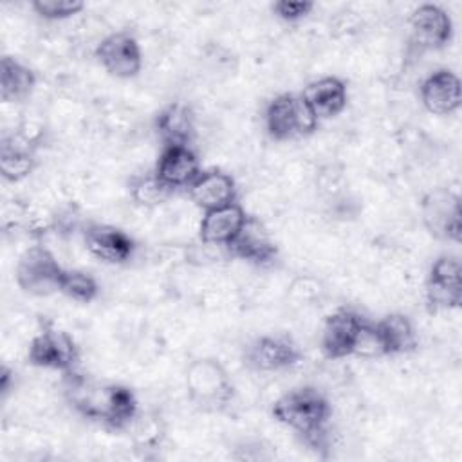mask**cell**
I'll return each instance as SVG.
<instances>
[{
	"label": "cell",
	"mask_w": 462,
	"mask_h": 462,
	"mask_svg": "<svg viewBox=\"0 0 462 462\" xmlns=\"http://www.w3.org/2000/svg\"><path fill=\"white\" fill-rule=\"evenodd\" d=\"M410 38L422 51H437L453 36L451 16L437 4H420L408 18Z\"/></svg>",
	"instance_id": "30bf717a"
},
{
	"label": "cell",
	"mask_w": 462,
	"mask_h": 462,
	"mask_svg": "<svg viewBox=\"0 0 462 462\" xmlns=\"http://www.w3.org/2000/svg\"><path fill=\"white\" fill-rule=\"evenodd\" d=\"M36 87V72L23 61L4 56L0 61V97L5 103L22 101Z\"/></svg>",
	"instance_id": "44dd1931"
},
{
	"label": "cell",
	"mask_w": 462,
	"mask_h": 462,
	"mask_svg": "<svg viewBox=\"0 0 462 462\" xmlns=\"http://www.w3.org/2000/svg\"><path fill=\"white\" fill-rule=\"evenodd\" d=\"M352 356H357L363 359H374V357L386 356V350H384V345H383V339L379 336L375 323L363 321V325L356 336Z\"/></svg>",
	"instance_id": "4316f807"
},
{
	"label": "cell",
	"mask_w": 462,
	"mask_h": 462,
	"mask_svg": "<svg viewBox=\"0 0 462 462\" xmlns=\"http://www.w3.org/2000/svg\"><path fill=\"white\" fill-rule=\"evenodd\" d=\"M134 426V440L139 448H157L162 440V424L157 417L152 415H143V417H135L134 422L130 424Z\"/></svg>",
	"instance_id": "83f0119b"
},
{
	"label": "cell",
	"mask_w": 462,
	"mask_h": 462,
	"mask_svg": "<svg viewBox=\"0 0 462 462\" xmlns=\"http://www.w3.org/2000/svg\"><path fill=\"white\" fill-rule=\"evenodd\" d=\"M65 267L43 244L29 245L16 262L14 278L23 292L32 296H49L60 292Z\"/></svg>",
	"instance_id": "5b68a950"
},
{
	"label": "cell",
	"mask_w": 462,
	"mask_h": 462,
	"mask_svg": "<svg viewBox=\"0 0 462 462\" xmlns=\"http://www.w3.org/2000/svg\"><path fill=\"white\" fill-rule=\"evenodd\" d=\"M273 417L298 433L312 448L328 446V420L332 406L328 399L312 386L285 392L273 402Z\"/></svg>",
	"instance_id": "7a4b0ae2"
},
{
	"label": "cell",
	"mask_w": 462,
	"mask_h": 462,
	"mask_svg": "<svg viewBox=\"0 0 462 462\" xmlns=\"http://www.w3.org/2000/svg\"><path fill=\"white\" fill-rule=\"evenodd\" d=\"M263 123L271 139L289 141L314 134L319 119L312 114L300 94L285 92L269 101Z\"/></svg>",
	"instance_id": "277c9868"
},
{
	"label": "cell",
	"mask_w": 462,
	"mask_h": 462,
	"mask_svg": "<svg viewBox=\"0 0 462 462\" xmlns=\"http://www.w3.org/2000/svg\"><path fill=\"white\" fill-rule=\"evenodd\" d=\"M189 200L202 211L236 202V182L222 170L202 171L188 188Z\"/></svg>",
	"instance_id": "e0dca14e"
},
{
	"label": "cell",
	"mask_w": 462,
	"mask_h": 462,
	"mask_svg": "<svg viewBox=\"0 0 462 462\" xmlns=\"http://www.w3.org/2000/svg\"><path fill=\"white\" fill-rule=\"evenodd\" d=\"M128 193L137 206L144 209H153V208H159L162 202H166V199L173 191L166 188L153 171H146V173H137L130 179Z\"/></svg>",
	"instance_id": "cb8c5ba5"
},
{
	"label": "cell",
	"mask_w": 462,
	"mask_h": 462,
	"mask_svg": "<svg viewBox=\"0 0 462 462\" xmlns=\"http://www.w3.org/2000/svg\"><path fill=\"white\" fill-rule=\"evenodd\" d=\"M155 130L162 141V146H191L195 139V116L188 105L179 101L170 103L157 114Z\"/></svg>",
	"instance_id": "ffe728a7"
},
{
	"label": "cell",
	"mask_w": 462,
	"mask_h": 462,
	"mask_svg": "<svg viewBox=\"0 0 462 462\" xmlns=\"http://www.w3.org/2000/svg\"><path fill=\"white\" fill-rule=\"evenodd\" d=\"M383 339L386 356H401L413 352L417 346V332L411 319L401 312H392L375 321Z\"/></svg>",
	"instance_id": "7402d4cb"
},
{
	"label": "cell",
	"mask_w": 462,
	"mask_h": 462,
	"mask_svg": "<svg viewBox=\"0 0 462 462\" xmlns=\"http://www.w3.org/2000/svg\"><path fill=\"white\" fill-rule=\"evenodd\" d=\"M363 318L352 309H337L325 318L319 345L328 359H343L352 356L356 336L363 325Z\"/></svg>",
	"instance_id": "4fadbf2b"
},
{
	"label": "cell",
	"mask_w": 462,
	"mask_h": 462,
	"mask_svg": "<svg viewBox=\"0 0 462 462\" xmlns=\"http://www.w3.org/2000/svg\"><path fill=\"white\" fill-rule=\"evenodd\" d=\"M153 173L166 188L175 191L182 188L188 189L202 170L199 155L191 146L166 144L159 153Z\"/></svg>",
	"instance_id": "8fae6325"
},
{
	"label": "cell",
	"mask_w": 462,
	"mask_h": 462,
	"mask_svg": "<svg viewBox=\"0 0 462 462\" xmlns=\"http://www.w3.org/2000/svg\"><path fill=\"white\" fill-rule=\"evenodd\" d=\"M247 217L249 215L238 202L204 211L199 224V238L208 245L227 247L242 231Z\"/></svg>",
	"instance_id": "9a60e30c"
},
{
	"label": "cell",
	"mask_w": 462,
	"mask_h": 462,
	"mask_svg": "<svg viewBox=\"0 0 462 462\" xmlns=\"http://www.w3.org/2000/svg\"><path fill=\"white\" fill-rule=\"evenodd\" d=\"M424 222L431 233L451 242H460V202L458 197L444 191L433 193L424 206Z\"/></svg>",
	"instance_id": "d6986e66"
},
{
	"label": "cell",
	"mask_w": 462,
	"mask_h": 462,
	"mask_svg": "<svg viewBox=\"0 0 462 462\" xmlns=\"http://www.w3.org/2000/svg\"><path fill=\"white\" fill-rule=\"evenodd\" d=\"M83 245L90 256L103 263L123 265L135 254V240L110 224H88L81 231Z\"/></svg>",
	"instance_id": "9c48e42d"
},
{
	"label": "cell",
	"mask_w": 462,
	"mask_h": 462,
	"mask_svg": "<svg viewBox=\"0 0 462 462\" xmlns=\"http://www.w3.org/2000/svg\"><path fill=\"white\" fill-rule=\"evenodd\" d=\"M65 397L83 417L112 430L130 428L139 415L135 393L117 383H97L78 372L65 374Z\"/></svg>",
	"instance_id": "6da1fadb"
},
{
	"label": "cell",
	"mask_w": 462,
	"mask_h": 462,
	"mask_svg": "<svg viewBox=\"0 0 462 462\" xmlns=\"http://www.w3.org/2000/svg\"><path fill=\"white\" fill-rule=\"evenodd\" d=\"M226 249L231 256L245 260L258 267L271 265L278 256L274 242L256 217H247L242 231Z\"/></svg>",
	"instance_id": "2e32d148"
},
{
	"label": "cell",
	"mask_w": 462,
	"mask_h": 462,
	"mask_svg": "<svg viewBox=\"0 0 462 462\" xmlns=\"http://www.w3.org/2000/svg\"><path fill=\"white\" fill-rule=\"evenodd\" d=\"M96 60L114 78L130 79L143 69V49L137 38L126 31H116L103 36L96 49Z\"/></svg>",
	"instance_id": "52a82bcc"
},
{
	"label": "cell",
	"mask_w": 462,
	"mask_h": 462,
	"mask_svg": "<svg viewBox=\"0 0 462 462\" xmlns=\"http://www.w3.org/2000/svg\"><path fill=\"white\" fill-rule=\"evenodd\" d=\"M321 294V285L314 278H296L289 287V298L298 305H309Z\"/></svg>",
	"instance_id": "f546056e"
},
{
	"label": "cell",
	"mask_w": 462,
	"mask_h": 462,
	"mask_svg": "<svg viewBox=\"0 0 462 462\" xmlns=\"http://www.w3.org/2000/svg\"><path fill=\"white\" fill-rule=\"evenodd\" d=\"M314 9V2L310 0H278L273 4V13L289 23H296L307 18Z\"/></svg>",
	"instance_id": "f1b7e54d"
},
{
	"label": "cell",
	"mask_w": 462,
	"mask_h": 462,
	"mask_svg": "<svg viewBox=\"0 0 462 462\" xmlns=\"http://www.w3.org/2000/svg\"><path fill=\"white\" fill-rule=\"evenodd\" d=\"M422 106L433 116H451L460 108V79L449 69L428 74L420 83Z\"/></svg>",
	"instance_id": "5bb4252c"
},
{
	"label": "cell",
	"mask_w": 462,
	"mask_h": 462,
	"mask_svg": "<svg viewBox=\"0 0 462 462\" xmlns=\"http://www.w3.org/2000/svg\"><path fill=\"white\" fill-rule=\"evenodd\" d=\"M426 300L433 310L458 309L462 303V267L457 256L440 254L426 278Z\"/></svg>",
	"instance_id": "ba28073f"
},
{
	"label": "cell",
	"mask_w": 462,
	"mask_h": 462,
	"mask_svg": "<svg viewBox=\"0 0 462 462\" xmlns=\"http://www.w3.org/2000/svg\"><path fill=\"white\" fill-rule=\"evenodd\" d=\"M31 9L43 20L61 22L79 14L85 9V4L79 0H34Z\"/></svg>",
	"instance_id": "484cf974"
},
{
	"label": "cell",
	"mask_w": 462,
	"mask_h": 462,
	"mask_svg": "<svg viewBox=\"0 0 462 462\" xmlns=\"http://www.w3.org/2000/svg\"><path fill=\"white\" fill-rule=\"evenodd\" d=\"M27 361L32 366L56 370L65 375L76 372L79 365V348L69 332L47 323L32 336L27 348Z\"/></svg>",
	"instance_id": "8992f818"
},
{
	"label": "cell",
	"mask_w": 462,
	"mask_h": 462,
	"mask_svg": "<svg viewBox=\"0 0 462 462\" xmlns=\"http://www.w3.org/2000/svg\"><path fill=\"white\" fill-rule=\"evenodd\" d=\"M300 96L319 121L341 114L348 101L346 85L336 76H323L310 81Z\"/></svg>",
	"instance_id": "ac0fdd59"
},
{
	"label": "cell",
	"mask_w": 462,
	"mask_h": 462,
	"mask_svg": "<svg viewBox=\"0 0 462 462\" xmlns=\"http://www.w3.org/2000/svg\"><path fill=\"white\" fill-rule=\"evenodd\" d=\"M60 292L78 303H90L99 294V285L96 278L79 269H65Z\"/></svg>",
	"instance_id": "d4e9b609"
},
{
	"label": "cell",
	"mask_w": 462,
	"mask_h": 462,
	"mask_svg": "<svg viewBox=\"0 0 462 462\" xmlns=\"http://www.w3.org/2000/svg\"><path fill=\"white\" fill-rule=\"evenodd\" d=\"M186 390L189 399L206 410L224 408L235 395L227 370L211 357H200L189 363L186 370Z\"/></svg>",
	"instance_id": "3957f363"
},
{
	"label": "cell",
	"mask_w": 462,
	"mask_h": 462,
	"mask_svg": "<svg viewBox=\"0 0 462 462\" xmlns=\"http://www.w3.org/2000/svg\"><path fill=\"white\" fill-rule=\"evenodd\" d=\"M245 359L258 372H280L294 366L301 350L289 336H260L247 346Z\"/></svg>",
	"instance_id": "7c38bea8"
},
{
	"label": "cell",
	"mask_w": 462,
	"mask_h": 462,
	"mask_svg": "<svg viewBox=\"0 0 462 462\" xmlns=\"http://www.w3.org/2000/svg\"><path fill=\"white\" fill-rule=\"evenodd\" d=\"M20 139L14 135H4L0 146V173L4 180L20 182L27 179L36 168L34 152L27 143L18 144Z\"/></svg>",
	"instance_id": "603a6c76"
}]
</instances>
